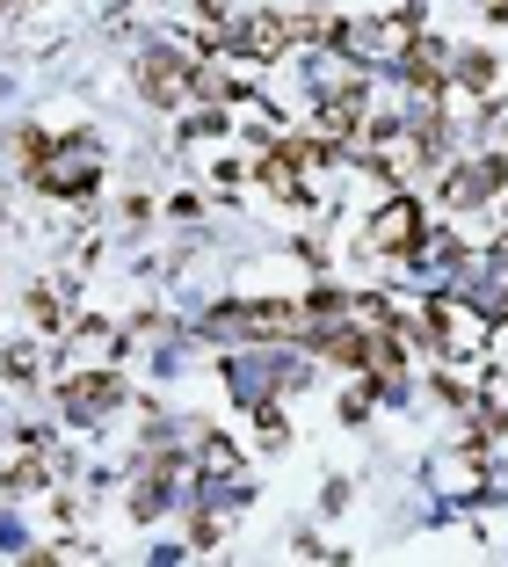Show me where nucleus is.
I'll list each match as a JSON object with an SVG mask.
<instances>
[{
    "label": "nucleus",
    "mask_w": 508,
    "mask_h": 567,
    "mask_svg": "<svg viewBox=\"0 0 508 567\" xmlns=\"http://www.w3.org/2000/svg\"><path fill=\"white\" fill-rule=\"evenodd\" d=\"M414 226H422V212H414L407 197H400V204H385V212L371 218V248L400 255V248H407V240H414Z\"/></svg>",
    "instance_id": "1"
}]
</instances>
